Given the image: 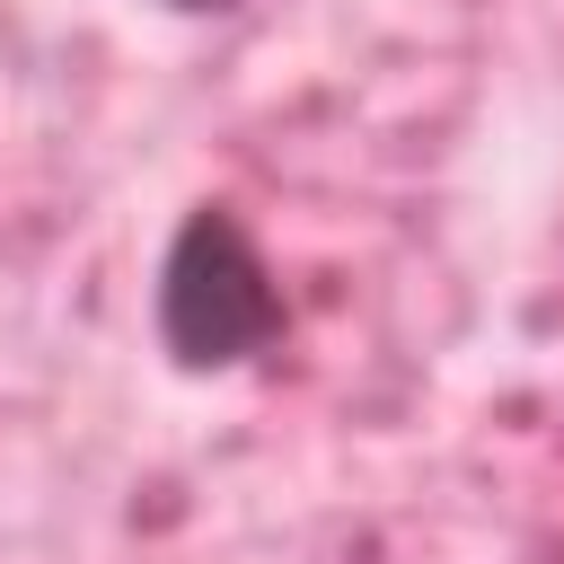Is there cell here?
I'll use <instances>...</instances> for the list:
<instances>
[{
	"label": "cell",
	"mask_w": 564,
	"mask_h": 564,
	"mask_svg": "<svg viewBox=\"0 0 564 564\" xmlns=\"http://www.w3.org/2000/svg\"><path fill=\"white\" fill-rule=\"evenodd\" d=\"M282 291L238 212L194 203L159 256V344L176 370H238L282 335Z\"/></svg>",
	"instance_id": "6da1fadb"
},
{
	"label": "cell",
	"mask_w": 564,
	"mask_h": 564,
	"mask_svg": "<svg viewBox=\"0 0 564 564\" xmlns=\"http://www.w3.org/2000/svg\"><path fill=\"white\" fill-rule=\"evenodd\" d=\"M159 9H176V18H229V9H247V0H159Z\"/></svg>",
	"instance_id": "7a4b0ae2"
}]
</instances>
